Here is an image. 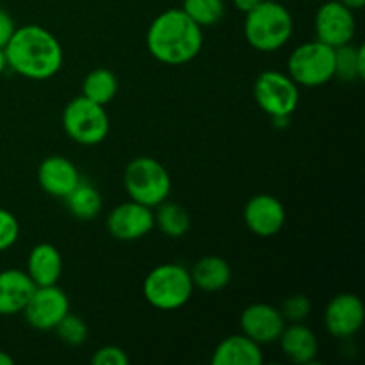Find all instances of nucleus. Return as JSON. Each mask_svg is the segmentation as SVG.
I'll list each match as a JSON object with an SVG mask.
<instances>
[{
	"label": "nucleus",
	"mask_w": 365,
	"mask_h": 365,
	"mask_svg": "<svg viewBox=\"0 0 365 365\" xmlns=\"http://www.w3.org/2000/svg\"><path fill=\"white\" fill-rule=\"evenodd\" d=\"M7 66L32 81H46L61 70L64 61L59 39L39 25H24L4 46Z\"/></svg>",
	"instance_id": "1"
},
{
	"label": "nucleus",
	"mask_w": 365,
	"mask_h": 365,
	"mask_svg": "<svg viewBox=\"0 0 365 365\" xmlns=\"http://www.w3.org/2000/svg\"><path fill=\"white\" fill-rule=\"evenodd\" d=\"M148 52L157 61L170 66L189 63L203 46V32L182 9L160 13L146 32Z\"/></svg>",
	"instance_id": "2"
},
{
	"label": "nucleus",
	"mask_w": 365,
	"mask_h": 365,
	"mask_svg": "<svg viewBox=\"0 0 365 365\" xmlns=\"http://www.w3.org/2000/svg\"><path fill=\"white\" fill-rule=\"evenodd\" d=\"M294 31V21L285 6L274 0H260L246 13L245 38L259 52H274L285 46Z\"/></svg>",
	"instance_id": "3"
},
{
	"label": "nucleus",
	"mask_w": 365,
	"mask_h": 365,
	"mask_svg": "<svg viewBox=\"0 0 365 365\" xmlns=\"http://www.w3.org/2000/svg\"><path fill=\"white\" fill-rule=\"evenodd\" d=\"M195 285L191 273L180 264H160L143 282L145 299L157 310L171 312L182 309L191 299Z\"/></svg>",
	"instance_id": "4"
},
{
	"label": "nucleus",
	"mask_w": 365,
	"mask_h": 365,
	"mask_svg": "<svg viewBox=\"0 0 365 365\" xmlns=\"http://www.w3.org/2000/svg\"><path fill=\"white\" fill-rule=\"evenodd\" d=\"M123 184L130 200L150 209L166 202L171 192L170 173L152 157H138L132 160L125 170Z\"/></svg>",
	"instance_id": "5"
},
{
	"label": "nucleus",
	"mask_w": 365,
	"mask_h": 365,
	"mask_svg": "<svg viewBox=\"0 0 365 365\" xmlns=\"http://www.w3.org/2000/svg\"><path fill=\"white\" fill-rule=\"evenodd\" d=\"M289 77L303 88H319L335 77V48L317 41L296 46L287 61Z\"/></svg>",
	"instance_id": "6"
},
{
	"label": "nucleus",
	"mask_w": 365,
	"mask_h": 365,
	"mask_svg": "<svg viewBox=\"0 0 365 365\" xmlns=\"http://www.w3.org/2000/svg\"><path fill=\"white\" fill-rule=\"evenodd\" d=\"M63 127L66 134L78 145H98L109 134V114H107L106 106L91 102L81 95L64 107Z\"/></svg>",
	"instance_id": "7"
},
{
	"label": "nucleus",
	"mask_w": 365,
	"mask_h": 365,
	"mask_svg": "<svg viewBox=\"0 0 365 365\" xmlns=\"http://www.w3.org/2000/svg\"><path fill=\"white\" fill-rule=\"evenodd\" d=\"M253 95L260 109L271 118L291 116L299 103L298 84L289 75L277 70H267L257 77Z\"/></svg>",
	"instance_id": "8"
},
{
	"label": "nucleus",
	"mask_w": 365,
	"mask_h": 365,
	"mask_svg": "<svg viewBox=\"0 0 365 365\" xmlns=\"http://www.w3.org/2000/svg\"><path fill=\"white\" fill-rule=\"evenodd\" d=\"M314 29H316L317 41L331 46V48H339V46L351 43L355 38V14H353V9H349L339 0H330L317 9Z\"/></svg>",
	"instance_id": "9"
},
{
	"label": "nucleus",
	"mask_w": 365,
	"mask_h": 365,
	"mask_svg": "<svg viewBox=\"0 0 365 365\" xmlns=\"http://www.w3.org/2000/svg\"><path fill=\"white\" fill-rule=\"evenodd\" d=\"M70 312V299L63 289L56 285L36 287L24 309V316L32 328L41 331L53 330Z\"/></svg>",
	"instance_id": "10"
},
{
	"label": "nucleus",
	"mask_w": 365,
	"mask_h": 365,
	"mask_svg": "<svg viewBox=\"0 0 365 365\" xmlns=\"http://www.w3.org/2000/svg\"><path fill=\"white\" fill-rule=\"evenodd\" d=\"M155 227V217L150 207L141 203L125 202L114 207L107 216V230L118 241H138Z\"/></svg>",
	"instance_id": "11"
},
{
	"label": "nucleus",
	"mask_w": 365,
	"mask_h": 365,
	"mask_svg": "<svg viewBox=\"0 0 365 365\" xmlns=\"http://www.w3.org/2000/svg\"><path fill=\"white\" fill-rule=\"evenodd\" d=\"M365 321L364 302L356 294H337L324 310V324L328 334L337 339L353 337Z\"/></svg>",
	"instance_id": "12"
},
{
	"label": "nucleus",
	"mask_w": 365,
	"mask_h": 365,
	"mask_svg": "<svg viewBox=\"0 0 365 365\" xmlns=\"http://www.w3.org/2000/svg\"><path fill=\"white\" fill-rule=\"evenodd\" d=\"M285 321L280 310L266 303H253L241 314V330L257 344H273L280 339Z\"/></svg>",
	"instance_id": "13"
},
{
	"label": "nucleus",
	"mask_w": 365,
	"mask_h": 365,
	"mask_svg": "<svg viewBox=\"0 0 365 365\" xmlns=\"http://www.w3.org/2000/svg\"><path fill=\"white\" fill-rule=\"evenodd\" d=\"M245 223L259 237H273L284 228L285 209L273 195H257L246 203Z\"/></svg>",
	"instance_id": "14"
},
{
	"label": "nucleus",
	"mask_w": 365,
	"mask_h": 365,
	"mask_svg": "<svg viewBox=\"0 0 365 365\" xmlns=\"http://www.w3.org/2000/svg\"><path fill=\"white\" fill-rule=\"evenodd\" d=\"M38 182L45 192L56 198H64L81 182V173L70 159L52 155L39 164Z\"/></svg>",
	"instance_id": "15"
},
{
	"label": "nucleus",
	"mask_w": 365,
	"mask_h": 365,
	"mask_svg": "<svg viewBox=\"0 0 365 365\" xmlns=\"http://www.w3.org/2000/svg\"><path fill=\"white\" fill-rule=\"evenodd\" d=\"M34 289V282L25 271H0V316H14L24 312Z\"/></svg>",
	"instance_id": "16"
},
{
	"label": "nucleus",
	"mask_w": 365,
	"mask_h": 365,
	"mask_svg": "<svg viewBox=\"0 0 365 365\" xmlns=\"http://www.w3.org/2000/svg\"><path fill=\"white\" fill-rule=\"evenodd\" d=\"M36 287H45V285H56L63 274V257L56 246L48 242L34 246L29 253L27 271Z\"/></svg>",
	"instance_id": "17"
},
{
	"label": "nucleus",
	"mask_w": 365,
	"mask_h": 365,
	"mask_svg": "<svg viewBox=\"0 0 365 365\" xmlns=\"http://www.w3.org/2000/svg\"><path fill=\"white\" fill-rule=\"evenodd\" d=\"M278 341H280V348L284 355L292 364L309 365L316 362L317 337L303 323H291L289 327L285 324Z\"/></svg>",
	"instance_id": "18"
},
{
	"label": "nucleus",
	"mask_w": 365,
	"mask_h": 365,
	"mask_svg": "<svg viewBox=\"0 0 365 365\" xmlns=\"http://www.w3.org/2000/svg\"><path fill=\"white\" fill-rule=\"evenodd\" d=\"M264 362L260 344L242 335H232L214 349V365H260Z\"/></svg>",
	"instance_id": "19"
},
{
	"label": "nucleus",
	"mask_w": 365,
	"mask_h": 365,
	"mask_svg": "<svg viewBox=\"0 0 365 365\" xmlns=\"http://www.w3.org/2000/svg\"><path fill=\"white\" fill-rule=\"evenodd\" d=\"M189 273L192 285L205 292L223 291L232 280V269L227 260L214 255L200 259Z\"/></svg>",
	"instance_id": "20"
},
{
	"label": "nucleus",
	"mask_w": 365,
	"mask_h": 365,
	"mask_svg": "<svg viewBox=\"0 0 365 365\" xmlns=\"http://www.w3.org/2000/svg\"><path fill=\"white\" fill-rule=\"evenodd\" d=\"M63 200L66 202V209L70 210L71 216H75L77 220H93L102 210V196H100L98 189L93 187L86 180L78 182L71 189L70 195L64 196Z\"/></svg>",
	"instance_id": "21"
},
{
	"label": "nucleus",
	"mask_w": 365,
	"mask_h": 365,
	"mask_svg": "<svg viewBox=\"0 0 365 365\" xmlns=\"http://www.w3.org/2000/svg\"><path fill=\"white\" fill-rule=\"evenodd\" d=\"M118 93V78L107 68H96L86 75L82 82V96L91 102L107 106Z\"/></svg>",
	"instance_id": "22"
},
{
	"label": "nucleus",
	"mask_w": 365,
	"mask_h": 365,
	"mask_svg": "<svg viewBox=\"0 0 365 365\" xmlns=\"http://www.w3.org/2000/svg\"><path fill=\"white\" fill-rule=\"evenodd\" d=\"M335 77L344 82L362 81L365 77V48L351 43L335 48Z\"/></svg>",
	"instance_id": "23"
},
{
	"label": "nucleus",
	"mask_w": 365,
	"mask_h": 365,
	"mask_svg": "<svg viewBox=\"0 0 365 365\" xmlns=\"http://www.w3.org/2000/svg\"><path fill=\"white\" fill-rule=\"evenodd\" d=\"M153 217H155V227H159V230L171 239H178L187 234L189 225H191L189 214L185 212L184 207L168 202V200L157 205V214H153Z\"/></svg>",
	"instance_id": "24"
},
{
	"label": "nucleus",
	"mask_w": 365,
	"mask_h": 365,
	"mask_svg": "<svg viewBox=\"0 0 365 365\" xmlns=\"http://www.w3.org/2000/svg\"><path fill=\"white\" fill-rule=\"evenodd\" d=\"M182 11L200 27H212L223 18V0H184Z\"/></svg>",
	"instance_id": "25"
},
{
	"label": "nucleus",
	"mask_w": 365,
	"mask_h": 365,
	"mask_svg": "<svg viewBox=\"0 0 365 365\" xmlns=\"http://www.w3.org/2000/svg\"><path fill=\"white\" fill-rule=\"evenodd\" d=\"M57 331V337L68 346H81L88 341V327L78 316L68 312L63 319L53 328Z\"/></svg>",
	"instance_id": "26"
},
{
	"label": "nucleus",
	"mask_w": 365,
	"mask_h": 365,
	"mask_svg": "<svg viewBox=\"0 0 365 365\" xmlns=\"http://www.w3.org/2000/svg\"><path fill=\"white\" fill-rule=\"evenodd\" d=\"M280 310L282 317L287 323H303L307 317L310 316V310H312V303L307 296L303 294H292L282 303Z\"/></svg>",
	"instance_id": "27"
},
{
	"label": "nucleus",
	"mask_w": 365,
	"mask_h": 365,
	"mask_svg": "<svg viewBox=\"0 0 365 365\" xmlns=\"http://www.w3.org/2000/svg\"><path fill=\"white\" fill-rule=\"evenodd\" d=\"M20 237V223L9 210L0 207V252H6Z\"/></svg>",
	"instance_id": "28"
},
{
	"label": "nucleus",
	"mask_w": 365,
	"mask_h": 365,
	"mask_svg": "<svg viewBox=\"0 0 365 365\" xmlns=\"http://www.w3.org/2000/svg\"><path fill=\"white\" fill-rule=\"evenodd\" d=\"M91 362L95 365H128L130 359L118 346H103L93 355Z\"/></svg>",
	"instance_id": "29"
},
{
	"label": "nucleus",
	"mask_w": 365,
	"mask_h": 365,
	"mask_svg": "<svg viewBox=\"0 0 365 365\" xmlns=\"http://www.w3.org/2000/svg\"><path fill=\"white\" fill-rule=\"evenodd\" d=\"M14 31H16V25H14L13 16L4 7H0V48H4L9 43Z\"/></svg>",
	"instance_id": "30"
},
{
	"label": "nucleus",
	"mask_w": 365,
	"mask_h": 365,
	"mask_svg": "<svg viewBox=\"0 0 365 365\" xmlns=\"http://www.w3.org/2000/svg\"><path fill=\"white\" fill-rule=\"evenodd\" d=\"M259 2L260 0H234L235 7H237V9H241L245 14L248 13V11H252Z\"/></svg>",
	"instance_id": "31"
},
{
	"label": "nucleus",
	"mask_w": 365,
	"mask_h": 365,
	"mask_svg": "<svg viewBox=\"0 0 365 365\" xmlns=\"http://www.w3.org/2000/svg\"><path fill=\"white\" fill-rule=\"evenodd\" d=\"M339 2H342L344 6H348L349 9L356 11V9H362L365 6V0H339Z\"/></svg>",
	"instance_id": "32"
},
{
	"label": "nucleus",
	"mask_w": 365,
	"mask_h": 365,
	"mask_svg": "<svg viewBox=\"0 0 365 365\" xmlns=\"http://www.w3.org/2000/svg\"><path fill=\"white\" fill-rule=\"evenodd\" d=\"M7 68V59H6V52H4V48H0V75L6 71Z\"/></svg>",
	"instance_id": "33"
},
{
	"label": "nucleus",
	"mask_w": 365,
	"mask_h": 365,
	"mask_svg": "<svg viewBox=\"0 0 365 365\" xmlns=\"http://www.w3.org/2000/svg\"><path fill=\"white\" fill-rule=\"evenodd\" d=\"M13 364H14V360L11 359V356L7 355V353L0 351V365H13Z\"/></svg>",
	"instance_id": "34"
}]
</instances>
